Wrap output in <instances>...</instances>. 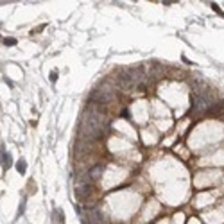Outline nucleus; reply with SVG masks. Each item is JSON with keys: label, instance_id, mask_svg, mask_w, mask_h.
<instances>
[{"label": "nucleus", "instance_id": "obj_1", "mask_svg": "<svg viewBox=\"0 0 224 224\" xmlns=\"http://www.w3.org/2000/svg\"><path fill=\"white\" fill-rule=\"evenodd\" d=\"M104 115L92 104L86 108L84 115L81 119V125H79V133L81 136L88 138V140H97L104 135Z\"/></svg>", "mask_w": 224, "mask_h": 224}, {"label": "nucleus", "instance_id": "obj_2", "mask_svg": "<svg viewBox=\"0 0 224 224\" xmlns=\"http://www.w3.org/2000/svg\"><path fill=\"white\" fill-rule=\"evenodd\" d=\"M88 221H90V224H109L108 219L104 217V213L101 210H97V208L88 210Z\"/></svg>", "mask_w": 224, "mask_h": 224}, {"label": "nucleus", "instance_id": "obj_3", "mask_svg": "<svg viewBox=\"0 0 224 224\" xmlns=\"http://www.w3.org/2000/svg\"><path fill=\"white\" fill-rule=\"evenodd\" d=\"M92 99L93 101H99V104H106V102L113 101V93L109 90H95L92 93Z\"/></svg>", "mask_w": 224, "mask_h": 224}, {"label": "nucleus", "instance_id": "obj_4", "mask_svg": "<svg viewBox=\"0 0 224 224\" xmlns=\"http://www.w3.org/2000/svg\"><path fill=\"white\" fill-rule=\"evenodd\" d=\"M90 192H92V185H77L75 186V197L79 201H84L90 196Z\"/></svg>", "mask_w": 224, "mask_h": 224}, {"label": "nucleus", "instance_id": "obj_5", "mask_svg": "<svg viewBox=\"0 0 224 224\" xmlns=\"http://www.w3.org/2000/svg\"><path fill=\"white\" fill-rule=\"evenodd\" d=\"M204 99L197 97V95H192V108H190V113H201L204 111Z\"/></svg>", "mask_w": 224, "mask_h": 224}, {"label": "nucleus", "instance_id": "obj_6", "mask_svg": "<svg viewBox=\"0 0 224 224\" xmlns=\"http://www.w3.org/2000/svg\"><path fill=\"white\" fill-rule=\"evenodd\" d=\"M102 170H104V167L102 165H93V167H90L88 169V176L92 178V179H99L102 174Z\"/></svg>", "mask_w": 224, "mask_h": 224}, {"label": "nucleus", "instance_id": "obj_7", "mask_svg": "<svg viewBox=\"0 0 224 224\" xmlns=\"http://www.w3.org/2000/svg\"><path fill=\"white\" fill-rule=\"evenodd\" d=\"M2 163H4V170H7L11 167V156H9V152H4L2 151Z\"/></svg>", "mask_w": 224, "mask_h": 224}, {"label": "nucleus", "instance_id": "obj_8", "mask_svg": "<svg viewBox=\"0 0 224 224\" xmlns=\"http://www.w3.org/2000/svg\"><path fill=\"white\" fill-rule=\"evenodd\" d=\"M2 43L5 45V47H13V45H16V38H11V36H7V38H4Z\"/></svg>", "mask_w": 224, "mask_h": 224}, {"label": "nucleus", "instance_id": "obj_9", "mask_svg": "<svg viewBox=\"0 0 224 224\" xmlns=\"http://www.w3.org/2000/svg\"><path fill=\"white\" fill-rule=\"evenodd\" d=\"M16 169H18V172H20V174H25V169H27L25 162H23V160H18V163H16Z\"/></svg>", "mask_w": 224, "mask_h": 224}, {"label": "nucleus", "instance_id": "obj_10", "mask_svg": "<svg viewBox=\"0 0 224 224\" xmlns=\"http://www.w3.org/2000/svg\"><path fill=\"white\" fill-rule=\"evenodd\" d=\"M210 7H212V9H213V11H215V13H217V15H219V16H224L222 9H221V7H219V5H217V4H215V2H210Z\"/></svg>", "mask_w": 224, "mask_h": 224}, {"label": "nucleus", "instance_id": "obj_11", "mask_svg": "<svg viewBox=\"0 0 224 224\" xmlns=\"http://www.w3.org/2000/svg\"><path fill=\"white\" fill-rule=\"evenodd\" d=\"M50 81L52 82L58 81V70H52V72H50Z\"/></svg>", "mask_w": 224, "mask_h": 224}]
</instances>
